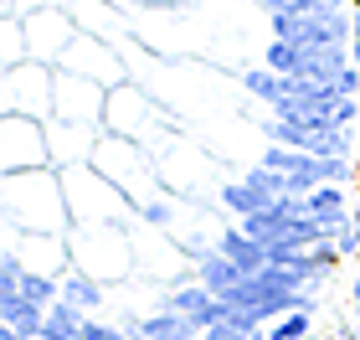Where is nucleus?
Returning a JSON list of instances; mask_svg holds the SVG:
<instances>
[{"instance_id": "obj_1", "label": "nucleus", "mask_w": 360, "mask_h": 340, "mask_svg": "<svg viewBox=\"0 0 360 340\" xmlns=\"http://www.w3.org/2000/svg\"><path fill=\"white\" fill-rule=\"evenodd\" d=\"M268 26L278 42H299V46H350V37H355L350 0L345 6H324V11H273Z\"/></svg>"}, {"instance_id": "obj_2", "label": "nucleus", "mask_w": 360, "mask_h": 340, "mask_svg": "<svg viewBox=\"0 0 360 340\" xmlns=\"http://www.w3.org/2000/svg\"><path fill=\"white\" fill-rule=\"evenodd\" d=\"M263 134L273 144L309 150V155H350V144H355V129H340L330 119H268Z\"/></svg>"}, {"instance_id": "obj_3", "label": "nucleus", "mask_w": 360, "mask_h": 340, "mask_svg": "<svg viewBox=\"0 0 360 340\" xmlns=\"http://www.w3.org/2000/svg\"><path fill=\"white\" fill-rule=\"evenodd\" d=\"M72 263L88 268L93 279H119V273H129L124 237H119V232H103V227H93V232H77V237H72Z\"/></svg>"}, {"instance_id": "obj_4", "label": "nucleus", "mask_w": 360, "mask_h": 340, "mask_svg": "<svg viewBox=\"0 0 360 340\" xmlns=\"http://www.w3.org/2000/svg\"><path fill=\"white\" fill-rule=\"evenodd\" d=\"M160 310H170L180 320H191L195 330H206V325H217L221 310H217V294H211L206 284H186V289H170L165 299H160Z\"/></svg>"}, {"instance_id": "obj_5", "label": "nucleus", "mask_w": 360, "mask_h": 340, "mask_svg": "<svg viewBox=\"0 0 360 340\" xmlns=\"http://www.w3.org/2000/svg\"><path fill=\"white\" fill-rule=\"evenodd\" d=\"M304 201H309V217H314L330 237H335L340 227L355 217V206H350V196H345V186H314Z\"/></svg>"}, {"instance_id": "obj_6", "label": "nucleus", "mask_w": 360, "mask_h": 340, "mask_svg": "<svg viewBox=\"0 0 360 340\" xmlns=\"http://www.w3.org/2000/svg\"><path fill=\"white\" fill-rule=\"evenodd\" d=\"M62 299H68V304H77V310H83V315H93V310H103V279H93V273L88 268H68V273H62Z\"/></svg>"}, {"instance_id": "obj_7", "label": "nucleus", "mask_w": 360, "mask_h": 340, "mask_svg": "<svg viewBox=\"0 0 360 340\" xmlns=\"http://www.w3.org/2000/svg\"><path fill=\"white\" fill-rule=\"evenodd\" d=\"M41 320H46L41 304L21 299L15 289H6V294H0V325H6V330H15V335H41Z\"/></svg>"}, {"instance_id": "obj_8", "label": "nucleus", "mask_w": 360, "mask_h": 340, "mask_svg": "<svg viewBox=\"0 0 360 340\" xmlns=\"http://www.w3.org/2000/svg\"><path fill=\"white\" fill-rule=\"evenodd\" d=\"M83 325H88V315L77 310V304L57 299L52 310H46V320H41V335H37V340H83Z\"/></svg>"}, {"instance_id": "obj_9", "label": "nucleus", "mask_w": 360, "mask_h": 340, "mask_svg": "<svg viewBox=\"0 0 360 340\" xmlns=\"http://www.w3.org/2000/svg\"><path fill=\"white\" fill-rule=\"evenodd\" d=\"M134 335H144V340H191V335H201V330H195L191 320L170 315V310H155V315H144V325Z\"/></svg>"}, {"instance_id": "obj_10", "label": "nucleus", "mask_w": 360, "mask_h": 340, "mask_svg": "<svg viewBox=\"0 0 360 340\" xmlns=\"http://www.w3.org/2000/svg\"><path fill=\"white\" fill-rule=\"evenodd\" d=\"M242 88H248L257 103L273 108L278 99H283V73H273V68H248V73H242Z\"/></svg>"}, {"instance_id": "obj_11", "label": "nucleus", "mask_w": 360, "mask_h": 340, "mask_svg": "<svg viewBox=\"0 0 360 340\" xmlns=\"http://www.w3.org/2000/svg\"><path fill=\"white\" fill-rule=\"evenodd\" d=\"M263 335L268 340H304V335H314V304H309V310H293L283 320H273Z\"/></svg>"}, {"instance_id": "obj_12", "label": "nucleus", "mask_w": 360, "mask_h": 340, "mask_svg": "<svg viewBox=\"0 0 360 340\" xmlns=\"http://www.w3.org/2000/svg\"><path fill=\"white\" fill-rule=\"evenodd\" d=\"M221 206H226V212H237V217H252V212H263L268 201L257 196L248 181H232V186H221Z\"/></svg>"}, {"instance_id": "obj_13", "label": "nucleus", "mask_w": 360, "mask_h": 340, "mask_svg": "<svg viewBox=\"0 0 360 340\" xmlns=\"http://www.w3.org/2000/svg\"><path fill=\"white\" fill-rule=\"evenodd\" d=\"M330 242H335V253H340V258H360V212H355L345 227H340Z\"/></svg>"}, {"instance_id": "obj_14", "label": "nucleus", "mask_w": 360, "mask_h": 340, "mask_svg": "<svg viewBox=\"0 0 360 340\" xmlns=\"http://www.w3.org/2000/svg\"><path fill=\"white\" fill-rule=\"evenodd\" d=\"M83 340H129V330H119V325H108V320L88 315V325H83Z\"/></svg>"}, {"instance_id": "obj_15", "label": "nucleus", "mask_w": 360, "mask_h": 340, "mask_svg": "<svg viewBox=\"0 0 360 340\" xmlns=\"http://www.w3.org/2000/svg\"><path fill=\"white\" fill-rule=\"evenodd\" d=\"M324 6H345V0H263V11H324Z\"/></svg>"}, {"instance_id": "obj_16", "label": "nucleus", "mask_w": 360, "mask_h": 340, "mask_svg": "<svg viewBox=\"0 0 360 340\" xmlns=\"http://www.w3.org/2000/svg\"><path fill=\"white\" fill-rule=\"evenodd\" d=\"M139 212H144V222H150V227H170V206H165V201H144Z\"/></svg>"}, {"instance_id": "obj_17", "label": "nucleus", "mask_w": 360, "mask_h": 340, "mask_svg": "<svg viewBox=\"0 0 360 340\" xmlns=\"http://www.w3.org/2000/svg\"><path fill=\"white\" fill-rule=\"evenodd\" d=\"M350 315L360 320V273H355V284H350Z\"/></svg>"}, {"instance_id": "obj_18", "label": "nucleus", "mask_w": 360, "mask_h": 340, "mask_svg": "<svg viewBox=\"0 0 360 340\" xmlns=\"http://www.w3.org/2000/svg\"><path fill=\"white\" fill-rule=\"evenodd\" d=\"M355 170H360V160H355ZM355 196H360V175H355Z\"/></svg>"}]
</instances>
